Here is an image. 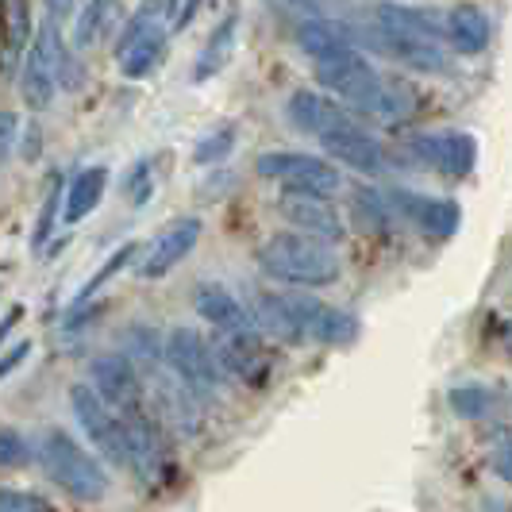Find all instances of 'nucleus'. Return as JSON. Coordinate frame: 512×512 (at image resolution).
<instances>
[{
	"instance_id": "obj_17",
	"label": "nucleus",
	"mask_w": 512,
	"mask_h": 512,
	"mask_svg": "<svg viewBox=\"0 0 512 512\" xmlns=\"http://www.w3.org/2000/svg\"><path fill=\"white\" fill-rule=\"evenodd\" d=\"M285 112H289V120H293V128L305 131V135H328L335 128H347V124H355V116H351V108L343 101H335L332 93H316V89H297L289 104H285Z\"/></svg>"
},
{
	"instance_id": "obj_19",
	"label": "nucleus",
	"mask_w": 512,
	"mask_h": 512,
	"mask_svg": "<svg viewBox=\"0 0 512 512\" xmlns=\"http://www.w3.org/2000/svg\"><path fill=\"white\" fill-rule=\"evenodd\" d=\"M320 143H324V151L332 154V162H343V166H351V170H359V174H382L385 166V154L378 147V139H370L366 131L359 128V120L355 124H347V128H335L328 135H320Z\"/></svg>"
},
{
	"instance_id": "obj_24",
	"label": "nucleus",
	"mask_w": 512,
	"mask_h": 512,
	"mask_svg": "<svg viewBox=\"0 0 512 512\" xmlns=\"http://www.w3.org/2000/svg\"><path fill=\"white\" fill-rule=\"evenodd\" d=\"M31 31V4L27 0H0V74H12L20 62Z\"/></svg>"
},
{
	"instance_id": "obj_26",
	"label": "nucleus",
	"mask_w": 512,
	"mask_h": 512,
	"mask_svg": "<svg viewBox=\"0 0 512 512\" xmlns=\"http://www.w3.org/2000/svg\"><path fill=\"white\" fill-rule=\"evenodd\" d=\"M104 189H108V170L104 166H89V170H81L74 181H70V193H66V224H77V220H85L93 208L101 205Z\"/></svg>"
},
{
	"instance_id": "obj_18",
	"label": "nucleus",
	"mask_w": 512,
	"mask_h": 512,
	"mask_svg": "<svg viewBox=\"0 0 512 512\" xmlns=\"http://www.w3.org/2000/svg\"><path fill=\"white\" fill-rule=\"evenodd\" d=\"M212 359L220 366V374L231 378H262L266 374V359L258 347L255 328H235V332H220L212 339Z\"/></svg>"
},
{
	"instance_id": "obj_29",
	"label": "nucleus",
	"mask_w": 512,
	"mask_h": 512,
	"mask_svg": "<svg viewBox=\"0 0 512 512\" xmlns=\"http://www.w3.org/2000/svg\"><path fill=\"white\" fill-rule=\"evenodd\" d=\"M447 405H451V412L462 416V420H482V416L493 412L497 397H493V389H489V385L470 382V385H455V389H451V397H447Z\"/></svg>"
},
{
	"instance_id": "obj_22",
	"label": "nucleus",
	"mask_w": 512,
	"mask_h": 512,
	"mask_svg": "<svg viewBox=\"0 0 512 512\" xmlns=\"http://www.w3.org/2000/svg\"><path fill=\"white\" fill-rule=\"evenodd\" d=\"M193 305L205 316L216 332H235V328H255L247 308L239 305V297L228 293V285L220 282H201L193 289Z\"/></svg>"
},
{
	"instance_id": "obj_21",
	"label": "nucleus",
	"mask_w": 512,
	"mask_h": 512,
	"mask_svg": "<svg viewBox=\"0 0 512 512\" xmlns=\"http://www.w3.org/2000/svg\"><path fill=\"white\" fill-rule=\"evenodd\" d=\"M120 24H124V4L120 0H89L74 20V47L77 51H93L108 39H116Z\"/></svg>"
},
{
	"instance_id": "obj_1",
	"label": "nucleus",
	"mask_w": 512,
	"mask_h": 512,
	"mask_svg": "<svg viewBox=\"0 0 512 512\" xmlns=\"http://www.w3.org/2000/svg\"><path fill=\"white\" fill-rule=\"evenodd\" d=\"M374 47L393 54L397 62H405L412 70L439 74L447 70V51H443V24L424 8L409 4H382L374 12Z\"/></svg>"
},
{
	"instance_id": "obj_20",
	"label": "nucleus",
	"mask_w": 512,
	"mask_h": 512,
	"mask_svg": "<svg viewBox=\"0 0 512 512\" xmlns=\"http://www.w3.org/2000/svg\"><path fill=\"white\" fill-rule=\"evenodd\" d=\"M443 39L459 54L474 58V54H482L489 47V39H493V20H489L478 4H455V8L447 12Z\"/></svg>"
},
{
	"instance_id": "obj_5",
	"label": "nucleus",
	"mask_w": 512,
	"mask_h": 512,
	"mask_svg": "<svg viewBox=\"0 0 512 512\" xmlns=\"http://www.w3.org/2000/svg\"><path fill=\"white\" fill-rule=\"evenodd\" d=\"M312 70H316V81L332 93L335 101L378 116L385 81H382V74L374 70V62H370L359 47H343V51L324 54V58H312Z\"/></svg>"
},
{
	"instance_id": "obj_9",
	"label": "nucleus",
	"mask_w": 512,
	"mask_h": 512,
	"mask_svg": "<svg viewBox=\"0 0 512 512\" xmlns=\"http://www.w3.org/2000/svg\"><path fill=\"white\" fill-rule=\"evenodd\" d=\"M162 359L170 366V374L185 382L201 401L220 385V366L212 359V347L205 343V335L193 332V328H174L162 343Z\"/></svg>"
},
{
	"instance_id": "obj_25",
	"label": "nucleus",
	"mask_w": 512,
	"mask_h": 512,
	"mask_svg": "<svg viewBox=\"0 0 512 512\" xmlns=\"http://www.w3.org/2000/svg\"><path fill=\"white\" fill-rule=\"evenodd\" d=\"M297 47L308 58H324V54H335L343 51V47H355V31L347 24L324 20V16H305L297 24Z\"/></svg>"
},
{
	"instance_id": "obj_30",
	"label": "nucleus",
	"mask_w": 512,
	"mask_h": 512,
	"mask_svg": "<svg viewBox=\"0 0 512 512\" xmlns=\"http://www.w3.org/2000/svg\"><path fill=\"white\" fill-rule=\"evenodd\" d=\"M135 251H139V243H124L120 251H112V255L104 258V266H101V270H97V274H93L89 282H85V285H81V289H77V297H74V301H70V308H81V305H85V301H89V297H93V293H97V289H101L104 282H112V274H120V270L128 266L131 258H135Z\"/></svg>"
},
{
	"instance_id": "obj_36",
	"label": "nucleus",
	"mask_w": 512,
	"mask_h": 512,
	"mask_svg": "<svg viewBox=\"0 0 512 512\" xmlns=\"http://www.w3.org/2000/svg\"><path fill=\"white\" fill-rule=\"evenodd\" d=\"M27 355H31V339H20L8 355H0V382H4L8 374H16V370H20V362H24Z\"/></svg>"
},
{
	"instance_id": "obj_27",
	"label": "nucleus",
	"mask_w": 512,
	"mask_h": 512,
	"mask_svg": "<svg viewBox=\"0 0 512 512\" xmlns=\"http://www.w3.org/2000/svg\"><path fill=\"white\" fill-rule=\"evenodd\" d=\"M235 27H239L235 16H224L220 24L212 27L205 51H201L197 66H193V81H208V77H216L224 66H228L231 58H235Z\"/></svg>"
},
{
	"instance_id": "obj_41",
	"label": "nucleus",
	"mask_w": 512,
	"mask_h": 512,
	"mask_svg": "<svg viewBox=\"0 0 512 512\" xmlns=\"http://www.w3.org/2000/svg\"><path fill=\"white\" fill-rule=\"evenodd\" d=\"M27 158V162H35L39 158V128H31V139L24 135V151H20Z\"/></svg>"
},
{
	"instance_id": "obj_11",
	"label": "nucleus",
	"mask_w": 512,
	"mask_h": 512,
	"mask_svg": "<svg viewBox=\"0 0 512 512\" xmlns=\"http://www.w3.org/2000/svg\"><path fill=\"white\" fill-rule=\"evenodd\" d=\"M70 405H74L77 424L85 428L89 443L101 451L104 459L116 462V466H128V447H124V424H120V412L108 409L89 385H74V389H70Z\"/></svg>"
},
{
	"instance_id": "obj_23",
	"label": "nucleus",
	"mask_w": 512,
	"mask_h": 512,
	"mask_svg": "<svg viewBox=\"0 0 512 512\" xmlns=\"http://www.w3.org/2000/svg\"><path fill=\"white\" fill-rule=\"evenodd\" d=\"M154 405L162 409V416L178 428V432H197V424H201V409H197V393L189 389L185 382H178L174 374L170 378H162V374H154Z\"/></svg>"
},
{
	"instance_id": "obj_2",
	"label": "nucleus",
	"mask_w": 512,
	"mask_h": 512,
	"mask_svg": "<svg viewBox=\"0 0 512 512\" xmlns=\"http://www.w3.org/2000/svg\"><path fill=\"white\" fill-rule=\"evenodd\" d=\"M258 266L266 278L285 285H301V289H320V285L339 282V255L324 239L305 235V231H285L270 235L258 247Z\"/></svg>"
},
{
	"instance_id": "obj_37",
	"label": "nucleus",
	"mask_w": 512,
	"mask_h": 512,
	"mask_svg": "<svg viewBox=\"0 0 512 512\" xmlns=\"http://www.w3.org/2000/svg\"><path fill=\"white\" fill-rule=\"evenodd\" d=\"M16 135H20V124L12 112H0V162L8 158V151L16 147Z\"/></svg>"
},
{
	"instance_id": "obj_33",
	"label": "nucleus",
	"mask_w": 512,
	"mask_h": 512,
	"mask_svg": "<svg viewBox=\"0 0 512 512\" xmlns=\"http://www.w3.org/2000/svg\"><path fill=\"white\" fill-rule=\"evenodd\" d=\"M124 189H128L131 205H147V201L154 197V174H151V162H147V158H139V162L128 170Z\"/></svg>"
},
{
	"instance_id": "obj_6",
	"label": "nucleus",
	"mask_w": 512,
	"mask_h": 512,
	"mask_svg": "<svg viewBox=\"0 0 512 512\" xmlns=\"http://www.w3.org/2000/svg\"><path fill=\"white\" fill-rule=\"evenodd\" d=\"M170 43L166 24V0H143L116 31V66L124 77H147L162 62Z\"/></svg>"
},
{
	"instance_id": "obj_39",
	"label": "nucleus",
	"mask_w": 512,
	"mask_h": 512,
	"mask_svg": "<svg viewBox=\"0 0 512 512\" xmlns=\"http://www.w3.org/2000/svg\"><path fill=\"white\" fill-rule=\"evenodd\" d=\"M512 451H509V436H501V443H497V451H493V470H497V478H505L509 482L512 478Z\"/></svg>"
},
{
	"instance_id": "obj_15",
	"label": "nucleus",
	"mask_w": 512,
	"mask_h": 512,
	"mask_svg": "<svg viewBox=\"0 0 512 512\" xmlns=\"http://www.w3.org/2000/svg\"><path fill=\"white\" fill-rule=\"evenodd\" d=\"M120 424H124V447H128V466L147 482V486H158L166 466H170V455H166V443L158 436L147 412H120Z\"/></svg>"
},
{
	"instance_id": "obj_7",
	"label": "nucleus",
	"mask_w": 512,
	"mask_h": 512,
	"mask_svg": "<svg viewBox=\"0 0 512 512\" xmlns=\"http://www.w3.org/2000/svg\"><path fill=\"white\" fill-rule=\"evenodd\" d=\"M282 297L289 305L293 324H297L301 343L312 339V343H324V347H351L359 339V320L347 308H335L328 301H320V297H308L301 289L282 293Z\"/></svg>"
},
{
	"instance_id": "obj_38",
	"label": "nucleus",
	"mask_w": 512,
	"mask_h": 512,
	"mask_svg": "<svg viewBox=\"0 0 512 512\" xmlns=\"http://www.w3.org/2000/svg\"><path fill=\"white\" fill-rule=\"evenodd\" d=\"M54 212H58V185H54L51 193H47L43 220H39V231H35V247H43V243H47V231H51V224H54Z\"/></svg>"
},
{
	"instance_id": "obj_35",
	"label": "nucleus",
	"mask_w": 512,
	"mask_h": 512,
	"mask_svg": "<svg viewBox=\"0 0 512 512\" xmlns=\"http://www.w3.org/2000/svg\"><path fill=\"white\" fill-rule=\"evenodd\" d=\"M51 501L47 497H35L24 489H0V512H47Z\"/></svg>"
},
{
	"instance_id": "obj_13",
	"label": "nucleus",
	"mask_w": 512,
	"mask_h": 512,
	"mask_svg": "<svg viewBox=\"0 0 512 512\" xmlns=\"http://www.w3.org/2000/svg\"><path fill=\"white\" fill-rule=\"evenodd\" d=\"M197 243H201V220H197V216L170 220V224L147 243V255L139 262V278H147V282L166 278L174 266H181L185 258L193 255Z\"/></svg>"
},
{
	"instance_id": "obj_28",
	"label": "nucleus",
	"mask_w": 512,
	"mask_h": 512,
	"mask_svg": "<svg viewBox=\"0 0 512 512\" xmlns=\"http://www.w3.org/2000/svg\"><path fill=\"white\" fill-rule=\"evenodd\" d=\"M351 208H355V220H359L362 231H370V235H385L389 224H393V208L385 201L378 189H366L359 185L355 193H351Z\"/></svg>"
},
{
	"instance_id": "obj_4",
	"label": "nucleus",
	"mask_w": 512,
	"mask_h": 512,
	"mask_svg": "<svg viewBox=\"0 0 512 512\" xmlns=\"http://www.w3.org/2000/svg\"><path fill=\"white\" fill-rule=\"evenodd\" d=\"M24 70H20V97L31 112H47L54 104V93L62 89V77L70 70V51L62 43L58 20L47 16L35 27L31 47H24Z\"/></svg>"
},
{
	"instance_id": "obj_12",
	"label": "nucleus",
	"mask_w": 512,
	"mask_h": 512,
	"mask_svg": "<svg viewBox=\"0 0 512 512\" xmlns=\"http://www.w3.org/2000/svg\"><path fill=\"white\" fill-rule=\"evenodd\" d=\"M93 393L112 412H139L143 409V374L128 355H101L89 366Z\"/></svg>"
},
{
	"instance_id": "obj_40",
	"label": "nucleus",
	"mask_w": 512,
	"mask_h": 512,
	"mask_svg": "<svg viewBox=\"0 0 512 512\" xmlns=\"http://www.w3.org/2000/svg\"><path fill=\"white\" fill-rule=\"evenodd\" d=\"M43 4H47V16H54V20H66L74 12V0H43Z\"/></svg>"
},
{
	"instance_id": "obj_31",
	"label": "nucleus",
	"mask_w": 512,
	"mask_h": 512,
	"mask_svg": "<svg viewBox=\"0 0 512 512\" xmlns=\"http://www.w3.org/2000/svg\"><path fill=\"white\" fill-rule=\"evenodd\" d=\"M124 355H128L139 370L158 366V359H162V343L154 339V328H143V324L128 328V335H124Z\"/></svg>"
},
{
	"instance_id": "obj_8",
	"label": "nucleus",
	"mask_w": 512,
	"mask_h": 512,
	"mask_svg": "<svg viewBox=\"0 0 512 512\" xmlns=\"http://www.w3.org/2000/svg\"><path fill=\"white\" fill-rule=\"evenodd\" d=\"M255 174L266 181H278L282 189H308V193H324V197H335L339 185H343V174L335 170V162L328 158H316V154H258Z\"/></svg>"
},
{
	"instance_id": "obj_10",
	"label": "nucleus",
	"mask_w": 512,
	"mask_h": 512,
	"mask_svg": "<svg viewBox=\"0 0 512 512\" xmlns=\"http://www.w3.org/2000/svg\"><path fill=\"white\" fill-rule=\"evenodd\" d=\"M409 154L424 170L459 181L478 162V139L466 135V131H428V135H412Z\"/></svg>"
},
{
	"instance_id": "obj_14",
	"label": "nucleus",
	"mask_w": 512,
	"mask_h": 512,
	"mask_svg": "<svg viewBox=\"0 0 512 512\" xmlns=\"http://www.w3.org/2000/svg\"><path fill=\"white\" fill-rule=\"evenodd\" d=\"M278 216L285 224H293L305 235H316L324 243H339L343 239V220L335 205L324 193H308V189H282L278 197Z\"/></svg>"
},
{
	"instance_id": "obj_42",
	"label": "nucleus",
	"mask_w": 512,
	"mask_h": 512,
	"mask_svg": "<svg viewBox=\"0 0 512 512\" xmlns=\"http://www.w3.org/2000/svg\"><path fill=\"white\" fill-rule=\"evenodd\" d=\"M16 320H20V312H16V308H12V312H8L4 320H0V343H4V335L16 328Z\"/></svg>"
},
{
	"instance_id": "obj_16",
	"label": "nucleus",
	"mask_w": 512,
	"mask_h": 512,
	"mask_svg": "<svg viewBox=\"0 0 512 512\" xmlns=\"http://www.w3.org/2000/svg\"><path fill=\"white\" fill-rule=\"evenodd\" d=\"M393 216H405L409 224L432 235V239H451L462 224V208L447 197H424V193H412V189H393L389 197Z\"/></svg>"
},
{
	"instance_id": "obj_32",
	"label": "nucleus",
	"mask_w": 512,
	"mask_h": 512,
	"mask_svg": "<svg viewBox=\"0 0 512 512\" xmlns=\"http://www.w3.org/2000/svg\"><path fill=\"white\" fill-rule=\"evenodd\" d=\"M235 139H239V128H235V124L216 128L212 135H205V139L193 147V162H201V166H216V162H224V158L235 151Z\"/></svg>"
},
{
	"instance_id": "obj_3",
	"label": "nucleus",
	"mask_w": 512,
	"mask_h": 512,
	"mask_svg": "<svg viewBox=\"0 0 512 512\" xmlns=\"http://www.w3.org/2000/svg\"><path fill=\"white\" fill-rule=\"evenodd\" d=\"M31 451H35V459L43 462L47 478L58 482L77 501H101L104 493H108V470L74 436L58 432V428H47V432H39Z\"/></svg>"
},
{
	"instance_id": "obj_34",
	"label": "nucleus",
	"mask_w": 512,
	"mask_h": 512,
	"mask_svg": "<svg viewBox=\"0 0 512 512\" xmlns=\"http://www.w3.org/2000/svg\"><path fill=\"white\" fill-rule=\"evenodd\" d=\"M31 459V443L16 428H0V466H24Z\"/></svg>"
}]
</instances>
